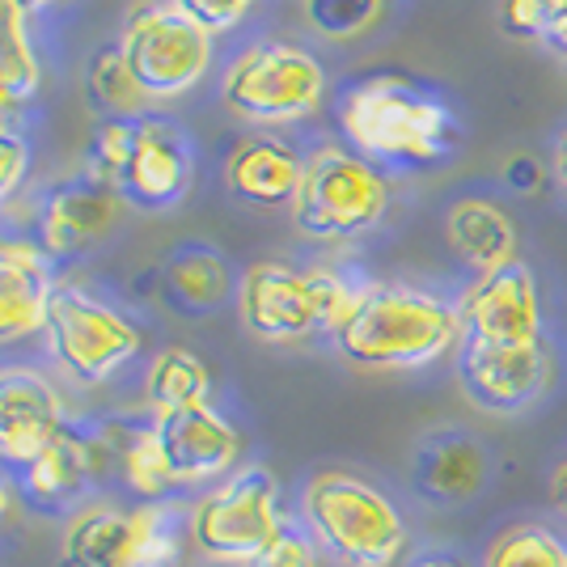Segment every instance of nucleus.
<instances>
[{
    "label": "nucleus",
    "mask_w": 567,
    "mask_h": 567,
    "mask_svg": "<svg viewBox=\"0 0 567 567\" xmlns=\"http://www.w3.org/2000/svg\"><path fill=\"white\" fill-rule=\"evenodd\" d=\"M339 127L364 162L402 169L445 162L462 136L450 106L406 76H369L348 90Z\"/></svg>",
    "instance_id": "1"
},
{
    "label": "nucleus",
    "mask_w": 567,
    "mask_h": 567,
    "mask_svg": "<svg viewBox=\"0 0 567 567\" xmlns=\"http://www.w3.org/2000/svg\"><path fill=\"white\" fill-rule=\"evenodd\" d=\"M457 339H466L457 306L411 284L364 288L355 313L334 331L339 355L360 369H420L450 355Z\"/></svg>",
    "instance_id": "2"
},
{
    "label": "nucleus",
    "mask_w": 567,
    "mask_h": 567,
    "mask_svg": "<svg viewBox=\"0 0 567 567\" xmlns=\"http://www.w3.org/2000/svg\"><path fill=\"white\" fill-rule=\"evenodd\" d=\"M301 517L322 555L343 567H394L406 550V520L394 499L352 471H318L301 492Z\"/></svg>",
    "instance_id": "3"
},
{
    "label": "nucleus",
    "mask_w": 567,
    "mask_h": 567,
    "mask_svg": "<svg viewBox=\"0 0 567 567\" xmlns=\"http://www.w3.org/2000/svg\"><path fill=\"white\" fill-rule=\"evenodd\" d=\"M385 204L390 187L373 162L352 148H318L301 174L292 220L313 241H348L369 234L385 216Z\"/></svg>",
    "instance_id": "4"
},
{
    "label": "nucleus",
    "mask_w": 567,
    "mask_h": 567,
    "mask_svg": "<svg viewBox=\"0 0 567 567\" xmlns=\"http://www.w3.org/2000/svg\"><path fill=\"white\" fill-rule=\"evenodd\" d=\"M284 520L276 474L267 466H241L190 508V543L216 564H255Z\"/></svg>",
    "instance_id": "5"
},
{
    "label": "nucleus",
    "mask_w": 567,
    "mask_h": 567,
    "mask_svg": "<svg viewBox=\"0 0 567 567\" xmlns=\"http://www.w3.org/2000/svg\"><path fill=\"white\" fill-rule=\"evenodd\" d=\"M118 55L148 97H178L204 81L213 34L178 4H136L118 34Z\"/></svg>",
    "instance_id": "6"
},
{
    "label": "nucleus",
    "mask_w": 567,
    "mask_h": 567,
    "mask_svg": "<svg viewBox=\"0 0 567 567\" xmlns=\"http://www.w3.org/2000/svg\"><path fill=\"white\" fill-rule=\"evenodd\" d=\"M327 94V72L309 51L292 43H259L237 55L225 72L220 97L246 123H292L318 111Z\"/></svg>",
    "instance_id": "7"
},
{
    "label": "nucleus",
    "mask_w": 567,
    "mask_h": 567,
    "mask_svg": "<svg viewBox=\"0 0 567 567\" xmlns=\"http://www.w3.org/2000/svg\"><path fill=\"white\" fill-rule=\"evenodd\" d=\"M48 339L60 369L81 385H102L141 352V331L118 309L81 288H55L48 306Z\"/></svg>",
    "instance_id": "8"
},
{
    "label": "nucleus",
    "mask_w": 567,
    "mask_h": 567,
    "mask_svg": "<svg viewBox=\"0 0 567 567\" xmlns=\"http://www.w3.org/2000/svg\"><path fill=\"white\" fill-rule=\"evenodd\" d=\"M462 390L471 394L474 406L492 415H517L529 402L546 394L555 378V360L543 339L534 343H474L462 339V360H457Z\"/></svg>",
    "instance_id": "9"
},
{
    "label": "nucleus",
    "mask_w": 567,
    "mask_h": 567,
    "mask_svg": "<svg viewBox=\"0 0 567 567\" xmlns=\"http://www.w3.org/2000/svg\"><path fill=\"white\" fill-rule=\"evenodd\" d=\"M123 204L144 213H166L190 190V144L166 118H136L132 141L115 174Z\"/></svg>",
    "instance_id": "10"
},
{
    "label": "nucleus",
    "mask_w": 567,
    "mask_h": 567,
    "mask_svg": "<svg viewBox=\"0 0 567 567\" xmlns=\"http://www.w3.org/2000/svg\"><path fill=\"white\" fill-rule=\"evenodd\" d=\"M462 331L474 343H534L543 339L538 280L520 259L483 271L462 297Z\"/></svg>",
    "instance_id": "11"
},
{
    "label": "nucleus",
    "mask_w": 567,
    "mask_h": 567,
    "mask_svg": "<svg viewBox=\"0 0 567 567\" xmlns=\"http://www.w3.org/2000/svg\"><path fill=\"white\" fill-rule=\"evenodd\" d=\"M153 436H157L162 462L169 466L178 487L183 483L220 478V474L234 471V462L241 457L237 427L220 411H213L208 402L204 406H187V411L153 415Z\"/></svg>",
    "instance_id": "12"
},
{
    "label": "nucleus",
    "mask_w": 567,
    "mask_h": 567,
    "mask_svg": "<svg viewBox=\"0 0 567 567\" xmlns=\"http://www.w3.org/2000/svg\"><path fill=\"white\" fill-rule=\"evenodd\" d=\"M237 309L246 331L267 343H297L318 331V306L306 271L284 262H255L237 284Z\"/></svg>",
    "instance_id": "13"
},
{
    "label": "nucleus",
    "mask_w": 567,
    "mask_h": 567,
    "mask_svg": "<svg viewBox=\"0 0 567 567\" xmlns=\"http://www.w3.org/2000/svg\"><path fill=\"white\" fill-rule=\"evenodd\" d=\"M64 402L48 378L30 369H0V462L30 466L64 436Z\"/></svg>",
    "instance_id": "14"
},
{
    "label": "nucleus",
    "mask_w": 567,
    "mask_h": 567,
    "mask_svg": "<svg viewBox=\"0 0 567 567\" xmlns=\"http://www.w3.org/2000/svg\"><path fill=\"white\" fill-rule=\"evenodd\" d=\"M483 483H487V450L466 432L441 427L415 445L411 487L424 504H436V508L466 504L483 492Z\"/></svg>",
    "instance_id": "15"
},
{
    "label": "nucleus",
    "mask_w": 567,
    "mask_h": 567,
    "mask_svg": "<svg viewBox=\"0 0 567 567\" xmlns=\"http://www.w3.org/2000/svg\"><path fill=\"white\" fill-rule=\"evenodd\" d=\"M123 216V195L97 178H72L48 195L43 204V250L51 259H72L90 250L97 237L111 234Z\"/></svg>",
    "instance_id": "16"
},
{
    "label": "nucleus",
    "mask_w": 567,
    "mask_h": 567,
    "mask_svg": "<svg viewBox=\"0 0 567 567\" xmlns=\"http://www.w3.org/2000/svg\"><path fill=\"white\" fill-rule=\"evenodd\" d=\"M55 297L51 255L22 241L0 246V339H25L48 327V306Z\"/></svg>",
    "instance_id": "17"
},
{
    "label": "nucleus",
    "mask_w": 567,
    "mask_h": 567,
    "mask_svg": "<svg viewBox=\"0 0 567 567\" xmlns=\"http://www.w3.org/2000/svg\"><path fill=\"white\" fill-rule=\"evenodd\" d=\"M306 162L292 153V144L276 136H250L229 153L225 162V183L237 199L259 204V208H280L297 199Z\"/></svg>",
    "instance_id": "18"
},
{
    "label": "nucleus",
    "mask_w": 567,
    "mask_h": 567,
    "mask_svg": "<svg viewBox=\"0 0 567 567\" xmlns=\"http://www.w3.org/2000/svg\"><path fill=\"white\" fill-rule=\"evenodd\" d=\"M445 237H450L453 255L471 262L478 276L517 259V225L508 220L504 208L487 204V199L453 204L450 216H445Z\"/></svg>",
    "instance_id": "19"
},
{
    "label": "nucleus",
    "mask_w": 567,
    "mask_h": 567,
    "mask_svg": "<svg viewBox=\"0 0 567 567\" xmlns=\"http://www.w3.org/2000/svg\"><path fill=\"white\" fill-rule=\"evenodd\" d=\"M25 492L39 499V504H72L81 492H90L97 483L94 474V457H90V445H85V427L69 424L64 436L51 445L43 457H34L30 466L22 471Z\"/></svg>",
    "instance_id": "20"
},
{
    "label": "nucleus",
    "mask_w": 567,
    "mask_h": 567,
    "mask_svg": "<svg viewBox=\"0 0 567 567\" xmlns=\"http://www.w3.org/2000/svg\"><path fill=\"white\" fill-rule=\"evenodd\" d=\"M136 538V520L123 508L94 504L76 513L64 534V564L69 567H123Z\"/></svg>",
    "instance_id": "21"
},
{
    "label": "nucleus",
    "mask_w": 567,
    "mask_h": 567,
    "mask_svg": "<svg viewBox=\"0 0 567 567\" xmlns=\"http://www.w3.org/2000/svg\"><path fill=\"white\" fill-rule=\"evenodd\" d=\"M136 538L123 567H183L190 543V513L174 499H148L136 513Z\"/></svg>",
    "instance_id": "22"
},
{
    "label": "nucleus",
    "mask_w": 567,
    "mask_h": 567,
    "mask_svg": "<svg viewBox=\"0 0 567 567\" xmlns=\"http://www.w3.org/2000/svg\"><path fill=\"white\" fill-rule=\"evenodd\" d=\"M144 394L153 415L162 411H187V406H204L213 394V373L190 348H166L153 355L148 378H144Z\"/></svg>",
    "instance_id": "23"
},
{
    "label": "nucleus",
    "mask_w": 567,
    "mask_h": 567,
    "mask_svg": "<svg viewBox=\"0 0 567 567\" xmlns=\"http://www.w3.org/2000/svg\"><path fill=\"white\" fill-rule=\"evenodd\" d=\"M229 262L220 259L208 246H187L178 250L166 267V292L174 297L178 309H190V313H208L216 309L225 297H229Z\"/></svg>",
    "instance_id": "24"
},
{
    "label": "nucleus",
    "mask_w": 567,
    "mask_h": 567,
    "mask_svg": "<svg viewBox=\"0 0 567 567\" xmlns=\"http://www.w3.org/2000/svg\"><path fill=\"white\" fill-rule=\"evenodd\" d=\"M85 94H90V106L106 118H141V111L148 106V94L132 76V69L123 64L118 48H106L94 55L90 76H85Z\"/></svg>",
    "instance_id": "25"
},
{
    "label": "nucleus",
    "mask_w": 567,
    "mask_h": 567,
    "mask_svg": "<svg viewBox=\"0 0 567 567\" xmlns=\"http://www.w3.org/2000/svg\"><path fill=\"white\" fill-rule=\"evenodd\" d=\"M483 567H567V543L546 525H508L492 538Z\"/></svg>",
    "instance_id": "26"
},
{
    "label": "nucleus",
    "mask_w": 567,
    "mask_h": 567,
    "mask_svg": "<svg viewBox=\"0 0 567 567\" xmlns=\"http://www.w3.org/2000/svg\"><path fill=\"white\" fill-rule=\"evenodd\" d=\"M0 72L18 97L39 90V60L25 39V9L18 0H0Z\"/></svg>",
    "instance_id": "27"
},
{
    "label": "nucleus",
    "mask_w": 567,
    "mask_h": 567,
    "mask_svg": "<svg viewBox=\"0 0 567 567\" xmlns=\"http://www.w3.org/2000/svg\"><path fill=\"white\" fill-rule=\"evenodd\" d=\"M385 0H301L309 30H318L322 39H355L381 18Z\"/></svg>",
    "instance_id": "28"
},
{
    "label": "nucleus",
    "mask_w": 567,
    "mask_h": 567,
    "mask_svg": "<svg viewBox=\"0 0 567 567\" xmlns=\"http://www.w3.org/2000/svg\"><path fill=\"white\" fill-rule=\"evenodd\" d=\"M306 276L313 288V306H318V331L334 334L355 313L360 297H364V284H352L334 267H309Z\"/></svg>",
    "instance_id": "29"
},
{
    "label": "nucleus",
    "mask_w": 567,
    "mask_h": 567,
    "mask_svg": "<svg viewBox=\"0 0 567 567\" xmlns=\"http://www.w3.org/2000/svg\"><path fill=\"white\" fill-rule=\"evenodd\" d=\"M318 564H322V546L313 543L309 529L292 525V520H284L280 534L271 538V546L255 559V567H318Z\"/></svg>",
    "instance_id": "30"
},
{
    "label": "nucleus",
    "mask_w": 567,
    "mask_h": 567,
    "mask_svg": "<svg viewBox=\"0 0 567 567\" xmlns=\"http://www.w3.org/2000/svg\"><path fill=\"white\" fill-rule=\"evenodd\" d=\"M169 4H178L190 22L204 25L208 34H220V30L241 22L259 0H169Z\"/></svg>",
    "instance_id": "31"
},
{
    "label": "nucleus",
    "mask_w": 567,
    "mask_h": 567,
    "mask_svg": "<svg viewBox=\"0 0 567 567\" xmlns=\"http://www.w3.org/2000/svg\"><path fill=\"white\" fill-rule=\"evenodd\" d=\"M550 4L546 0H504L499 4V22L508 34H517V39H543L546 25H550Z\"/></svg>",
    "instance_id": "32"
},
{
    "label": "nucleus",
    "mask_w": 567,
    "mask_h": 567,
    "mask_svg": "<svg viewBox=\"0 0 567 567\" xmlns=\"http://www.w3.org/2000/svg\"><path fill=\"white\" fill-rule=\"evenodd\" d=\"M25 166H30V148H25V141L18 136V132H4V127H0V204L22 187Z\"/></svg>",
    "instance_id": "33"
},
{
    "label": "nucleus",
    "mask_w": 567,
    "mask_h": 567,
    "mask_svg": "<svg viewBox=\"0 0 567 567\" xmlns=\"http://www.w3.org/2000/svg\"><path fill=\"white\" fill-rule=\"evenodd\" d=\"M504 183L520 190V195H534V190H543V166L534 157H513L508 169H504Z\"/></svg>",
    "instance_id": "34"
},
{
    "label": "nucleus",
    "mask_w": 567,
    "mask_h": 567,
    "mask_svg": "<svg viewBox=\"0 0 567 567\" xmlns=\"http://www.w3.org/2000/svg\"><path fill=\"white\" fill-rule=\"evenodd\" d=\"M406 567H474L466 555H457V550H445V546H436V550H424V555H415Z\"/></svg>",
    "instance_id": "35"
},
{
    "label": "nucleus",
    "mask_w": 567,
    "mask_h": 567,
    "mask_svg": "<svg viewBox=\"0 0 567 567\" xmlns=\"http://www.w3.org/2000/svg\"><path fill=\"white\" fill-rule=\"evenodd\" d=\"M543 39L550 43V51H555L559 60H567V13H559V18H550V25H546Z\"/></svg>",
    "instance_id": "36"
},
{
    "label": "nucleus",
    "mask_w": 567,
    "mask_h": 567,
    "mask_svg": "<svg viewBox=\"0 0 567 567\" xmlns=\"http://www.w3.org/2000/svg\"><path fill=\"white\" fill-rule=\"evenodd\" d=\"M550 499H555L559 513H567V462H559L555 474H550Z\"/></svg>",
    "instance_id": "37"
},
{
    "label": "nucleus",
    "mask_w": 567,
    "mask_h": 567,
    "mask_svg": "<svg viewBox=\"0 0 567 567\" xmlns=\"http://www.w3.org/2000/svg\"><path fill=\"white\" fill-rule=\"evenodd\" d=\"M13 102H18V94L9 90V81H4V72H0V115H4V111H9Z\"/></svg>",
    "instance_id": "38"
},
{
    "label": "nucleus",
    "mask_w": 567,
    "mask_h": 567,
    "mask_svg": "<svg viewBox=\"0 0 567 567\" xmlns=\"http://www.w3.org/2000/svg\"><path fill=\"white\" fill-rule=\"evenodd\" d=\"M25 13H39V9H48V4H55V0H18Z\"/></svg>",
    "instance_id": "39"
},
{
    "label": "nucleus",
    "mask_w": 567,
    "mask_h": 567,
    "mask_svg": "<svg viewBox=\"0 0 567 567\" xmlns=\"http://www.w3.org/2000/svg\"><path fill=\"white\" fill-rule=\"evenodd\" d=\"M559 174H564V183H567V136L559 141Z\"/></svg>",
    "instance_id": "40"
},
{
    "label": "nucleus",
    "mask_w": 567,
    "mask_h": 567,
    "mask_svg": "<svg viewBox=\"0 0 567 567\" xmlns=\"http://www.w3.org/2000/svg\"><path fill=\"white\" fill-rule=\"evenodd\" d=\"M546 4H550V13H555V18H559V13H567V0H546Z\"/></svg>",
    "instance_id": "41"
},
{
    "label": "nucleus",
    "mask_w": 567,
    "mask_h": 567,
    "mask_svg": "<svg viewBox=\"0 0 567 567\" xmlns=\"http://www.w3.org/2000/svg\"><path fill=\"white\" fill-rule=\"evenodd\" d=\"M4 513H9V492H4V483H0V520H4Z\"/></svg>",
    "instance_id": "42"
}]
</instances>
